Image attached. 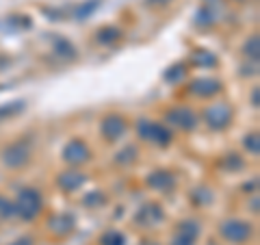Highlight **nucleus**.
I'll use <instances>...</instances> for the list:
<instances>
[{
	"instance_id": "obj_3",
	"label": "nucleus",
	"mask_w": 260,
	"mask_h": 245,
	"mask_svg": "<svg viewBox=\"0 0 260 245\" xmlns=\"http://www.w3.org/2000/svg\"><path fill=\"white\" fill-rule=\"evenodd\" d=\"M221 234L225 236L228 241H232V243H243V241L249 239L251 228L245 222H225L221 226Z\"/></svg>"
},
{
	"instance_id": "obj_13",
	"label": "nucleus",
	"mask_w": 260,
	"mask_h": 245,
	"mask_svg": "<svg viewBox=\"0 0 260 245\" xmlns=\"http://www.w3.org/2000/svg\"><path fill=\"white\" fill-rule=\"evenodd\" d=\"M141 217H145V224L148 226H152V224H156V222H160V210L156 208V206H143V210L139 213V217L137 219H141Z\"/></svg>"
},
{
	"instance_id": "obj_17",
	"label": "nucleus",
	"mask_w": 260,
	"mask_h": 245,
	"mask_svg": "<svg viewBox=\"0 0 260 245\" xmlns=\"http://www.w3.org/2000/svg\"><path fill=\"white\" fill-rule=\"evenodd\" d=\"M117 37H119V30H115V28H102L98 33V42H102V44H109Z\"/></svg>"
},
{
	"instance_id": "obj_14",
	"label": "nucleus",
	"mask_w": 260,
	"mask_h": 245,
	"mask_svg": "<svg viewBox=\"0 0 260 245\" xmlns=\"http://www.w3.org/2000/svg\"><path fill=\"white\" fill-rule=\"evenodd\" d=\"M124 243H126L124 234H119L115 230H109L107 234L100 236V245H124Z\"/></svg>"
},
{
	"instance_id": "obj_4",
	"label": "nucleus",
	"mask_w": 260,
	"mask_h": 245,
	"mask_svg": "<svg viewBox=\"0 0 260 245\" xmlns=\"http://www.w3.org/2000/svg\"><path fill=\"white\" fill-rule=\"evenodd\" d=\"M232 119V111L228 104H213L206 111V121L210 128H225Z\"/></svg>"
},
{
	"instance_id": "obj_5",
	"label": "nucleus",
	"mask_w": 260,
	"mask_h": 245,
	"mask_svg": "<svg viewBox=\"0 0 260 245\" xmlns=\"http://www.w3.org/2000/svg\"><path fill=\"white\" fill-rule=\"evenodd\" d=\"M167 119L172 121L174 126H180L184 130H193L198 126V117H195V113L186 107H178V109H172L167 113Z\"/></svg>"
},
{
	"instance_id": "obj_20",
	"label": "nucleus",
	"mask_w": 260,
	"mask_h": 245,
	"mask_svg": "<svg viewBox=\"0 0 260 245\" xmlns=\"http://www.w3.org/2000/svg\"><path fill=\"white\" fill-rule=\"evenodd\" d=\"M95 7H98V0H91V3H89V5H85V7H83V9H80V11L76 13V15H78V18H80V20H85V18H87V15H89V13H91V11L95 9Z\"/></svg>"
},
{
	"instance_id": "obj_21",
	"label": "nucleus",
	"mask_w": 260,
	"mask_h": 245,
	"mask_svg": "<svg viewBox=\"0 0 260 245\" xmlns=\"http://www.w3.org/2000/svg\"><path fill=\"white\" fill-rule=\"evenodd\" d=\"M174 72H167L165 74V78L167 80H176L178 76H184V68H180V65H176V68H172Z\"/></svg>"
},
{
	"instance_id": "obj_18",
	"label": "nucleus",
	"mask_w": 260,
	"mask_h": 245,
	"mask_svg": "<svg viewBox=\"0 0 260 245\" xmlns=\"http://www.w3.org/2000/svg\"><path fill=\"white\" fill-rule=\"evenodd\" d=\"M245 54H247V56H254V59H258V37H256V35L247 42V46H245Z\"/></svg>"
},
{
	"instance_id": "obj_16",
	"label": "nucleus",
	"mask_w": 260,
	"mask_h": 245,
	"mask_svg": "<svg viewBox=\"0 0 260 245\" xmlns=\"http://www.w3.org/2000/svg\"><path fill=\"white\" fill-rule=\"evenodd\" d=\"M178 234L189 236V239L195 241V236L200 234V226H198V224H193V222H184V224H180V230H178Z\"/></svg>"
},
{
	"instance_id": "obj_25",
	"label": "nucleus",
	"mask_w": 260,
	"mask_h": 245,
	"mask_svg": "<svg viewBox=\"0 0 260 245\" xmlns=\"http://www.w3.org/2000/svg\"><path fill=\"white\" fill-rule=\"evenodd\" d=\"M141 245H158V243H141Z\"/></svg>"
},
{
	"instance_id": "obj_7",
	"label": "nucleus",
	"mask_w": 260,
	"mask_h": 245,
	"mask_svg": "<svg viewBox=\"0 0 260 245\" xmlns=\"http://www.w3.org/2000/svg\"><path fill=\"white\" fill-rule=\"evenodd\" d=\"M28 161V148L24 143H13L11 148L5 150V163L9 167H20Z\"/></svg>"
},
{
	"instance_id": "obj_12",
	"label": "nucleus",
	"mask_w": 260,
	"mask_h": 245,
	"mask_svg": "<svg viewBox=\"0 0 260 245\" xmlns=\"http://www.w3.org/2000/svg\"><path fill=\"white\" fill-rule=\"evenodd\" d=\"M52 230L54 232H61V234H65V232H70L72 230V226H74V219L72 217H68V215H63V217H56V219H52Z\"/></svg>"
},
{
	"instance_id": "obj_19",
	"label": "nucleus",
	"mask_w": 260,
	"mask_h": 245,
	"mask_svg": "<svg viewBox=\"0 0 260 245\" xmlns=\"http://www.w3.org/2000/svg\"><path fill=\"white\" fill-rule=\"evenodd\" d=\"M0 213H3L5 217H9V215H13V213H15V204H11V202H7L5 198H0Z\"/></svg>"
},
{
	"instance_id": "obj_1",
	"label": "nucleus",
	"mask_w": 260,
	"mask_h": 245,
	"mask_svg": "<svg viewBox=\"0 0 260 245\" xmlns=\"http://www.w3.org/2000/svg\"><path fill=\"white\" fill-rule=\"evenodd\" d=\"M42 210V195L35 189H24L15 204V213H20L24 219H35Z\"/></svg>"
},
{
	"instance_id": "obj_10",
	"label": "nucleus",
	"mask_w": 260,
	"mask_h": 245,
	"mask_svg": "<svg viewBox=\"0 0 260 245\" xmlns=\"http://www.w3.org/2000/svg\"><path fill=\"white\" fill-rule=\"evenodd\" d=\"M83 182H85V176L78 174V171H65V174L59 176V185L63 187L65 191H74Z\"/></svg>"
},
{
	"instance_id": "obj_9",
	"label": "nucleus",
	"mask_w": 260,
	"mask_h": 245,
	"mask_svg": "<svg viewBox=\"0 0 260 245\" xmlns=\"http://www.w3.org/2000/svg\"><path fill=\"white\" fill-rule=\"evenodd\" d=\"M219 85L217 80H213V78H200V80H195V83L191 85V89H193V94H198V96H202V98H208V96H215L217 91H219Z\"/></svg>"
},
{
	"instance_id": "obj_8",
	"label": "nucleus",
	"mask_w": 260,
	"mask_h": 245,
	"mask_svg": "<svg viewBox=\"0 0 260 245\" xmlns=\"http://www.w3.org/2000/svg\"><path fill=\"white\" fill-rule=\"evenodd\" d=\"M126 130V124H124V119L117 117V115H113V117H107L102 121V133L107 139H117L121 133Z\"/></svg>"
},
{
	"instance_id": "obj_22",
	"label": "nucleus",
	"mask_w": 260,
	"mask_h": 245,
	"mask_svg": "<svg viewBox=\"0 0 260 245\" xmlns=\"http://www.w3.org/2000/svg\"><path fill=\"white\" fill-rule=\"evenodd\" d=\"M174 245H193V239H189V236H182V234H178L176 239H174Z\"/></svg>"
},
{
	"instance_id": "obj_11",
	"label": "nucleus",
	"mask_w": 260,
	"mask_h": 245,
	"mask_svg": "<svg viewBox=\"0 0 260 245\" xmlns=\"http://www.w3.org/2000/svg\"><path fill=\"white\" fill-rule=\"evenodd\" d=\"M148 182L152 187H158V189H172V187H174V178H172V174H167V171H156L154 176H150Z\"/></svg>"
},
{
	"instance_id": "obj_23",
	"label": "nucleus",
	"mask_w": 260,
	"mask_h": 245,
	"mask_svg": "<svg viewBox=\"0 0 260 245\" xmlns=\"http://www.w3.org/2000/svg\"><path fill=\"white\" fill-rule=\"evenodd\" d=\"M245 143H247V148H249V150H254V154L258 152V141H256V135H254V137H247V141H245Z\"/></svg>"
},
{
	"instance_id": "obj_6",
	"label": "nucleus",
	"mask_w": 260,
	"mask_h": 245,
	"mask_svg": "<svg viewBox=\"0 0 260 245\" xmlns=\"http://www.w3.org/2000/svg\"><path fill=\"white\" fill-rule=\"evenodd\" d=\"M63 157L68 163H85L89 159V148L85 141H80V139H74V141H70L65 145L63 150Z\"/></svg>"
},
{
	"instance_id": "obj_26",
	"label": "nucleus",
	"mask_w": 260,
	"mask_h": 245,
	"mask_svg": "<svg viewBox=\"0 0 260 245\" xmlns=\"http://www.w3.org/2000/svg\"><path fill=\"white\" fill-rule=\"evenodd\" d=\"M156 3H165V0H156Z\"/></svg>"
},
{
	"instance_id": "obj_2",
	"label": "nucleus",
	"mask_w": 260,
	"mask_h": 245,
	"mask_svg": "<svg viewBox=\"0 0 260 245\" xmlns=\"http://www.w3.org/2000/svg\"><path fill=\"white\" fill-rule=\"evenodd\" d=\"M137 128H139V135H141V139H145V141H152V143H158V145H167L169 141H172L169 130L165 126H160V124H154V121L141 119Z\"/></svg>"
},
{
	"instance_id": "obj_24",
	"label": "nucleus",
	"mask_w": 260,
	"mask_h": 245,
	"mask_svg": "<svg viewBox=\"0 0 260 245\" xmlns=\"http://www.w3.org/2000/svg\"><path fill=\"white\" fill-rule=\"evenodd\" d=\"M11 245H32V241L30 239H18V241L11 243Z\"/></svg>"
},
{
	"instance_id": "obj_15",
	"label": "nucleus",
	"mask_w": 260,
	"mask_h": 245,
	"mask_svg": "<svg viewBox=\"0 0 260 245\" xmlns=\"http://www.w3.org/2000/svg\"><path fill=\"white\" fill-rule=\"evenodd\" d=\"M24 109V102H11V104H5L0 107V119L5 117H11V115H18V113Z\"/></svg>"
}]
</instances>
